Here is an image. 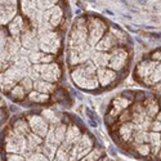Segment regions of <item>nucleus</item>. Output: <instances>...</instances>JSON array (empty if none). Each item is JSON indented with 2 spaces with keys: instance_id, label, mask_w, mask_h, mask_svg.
<instances>
[{
  "instance_id": "obj_46",
  "label": "nucleus",
  "mask_w": 161,
  "mask_h": 161,
  "mask_svg": "<svg viewBox=\"0 0 161 161\" xmlns=\"http://www.w3.org/2000/svg\"><path fill=\"white\" fill-rule=\"evenodd\" d=\"M4 161H26L25 156L18 155V153H5Z\"/></svg>"
},
{
  "instance_id": "obj_19",
  "label": "nucleus",
  "mask_w": 161,
  "mask_h": 161,
  "mask_svg": "<svg viewBox=\"0 0 161 161\" xmlns=\"http://www.w3.org/2000/svg\"><path fill=\"white\" fill-rule=\"evenodd\" d=\"M30 26H31V23H30L22 14H18V16L7 26V29H8V32L12 37H21L22 34H23Z\"/></svg>"
},
{
  "instance_id": "obj_42",
  "label": "nucleus",
  "mask_w": 161,
  "mask_h": 161,
  "mask_svg": "<svg viewBox=\"0 0 161 161\" xmlns=\"http://www.w3.org/2000/svg\"><path fill=\"white\" fill-rule=\"evenodd\" d=\"M34 83H35V81L32 80V79H30L29 76H26V77H25L23 80L19 83V85L25 89V92H26L27 94H30L32 90H34Z\"/></svg>"
},
{
  "instance_id": "obj_6",
  "label": "nucleus",
  "mask_w": 161,
  "mask_h": 161,
  "mask_svg": "<svg viewBox=\"0 0 161 161\" xmlns=\"http://www.w3.org/2000/svg\"><path fill=\"white\" fill-rule=\"evenodd\" d=\"M26 76L27 73L25 71H22L17 66L12 65L8 70L1 72V90H3V93L9 94Z\"/></svg>"
},
{
  "instance_id": "obj_31",
  "label": "nucleus",
  "mask_w": 161,
  "mask_h": 161,
  "mask_svg": "<svg viewBox=\"0 0 161 161\" xmlns=\"http://www.w3.org/2000/svg\"><path fill=\"white\" fill-rule=\"evenodd\" d=\"M52 99V96H48V94H43L39 93L36 90H32L31 93L27 96V101L30 103H35V104H44Z\"/></svg>"
},
{
  "instance_id": "obj_33",
  "label": "nucleus",
  "mask_w": 161,
  "mask_h": 161,
  "mask_svg": "<svg viewBox=\"0 0 161 161\" xmlns=\"http://www.w3.org/2000/svg\"><path fill=\"white\" fill-rule=\"evenodd\" d=\"M144 85L147 86H156L161 83V62L157 65V67L155 68L153 73L148 79H146L144 81H142Z\"/></svg>"
},
{
  "instance_id": "obj_47",
  "label": "nucleus",
  "mask_w": 161,
  "mask_h": 161,
  "mask_svg": "<svg viewBox=\"0 0 161 161\" xmlns=\"http://www.w3.org/2000/svg\"><path fill=\"white\" fill-rule=\"evenodd\" d=\"M151 59H153V61H156V62H161V49H157V50H155V52L151 54Z\"/></svg>"
},
{
  "instance_id": "obj_28",
  "label": "nucleus",
  "mask_w": 161,
  "mask_h": 161,
  "mask_svg": "<svg viewBox=\"0 0 161 161\" xmlns=\"http://www.w3.org/2000/svg\"><path fill=\"white\" fill-rule=\"evenodd\" d=\"M148 144L151 146V156L156 157L158 152L161 151V133L150 132V142Z\"/></svg>"
},
{
  "instance_id": "obj_43",
  "label": "nucleus",
  "mask_w": 161,
  "mask_h": 161,
  "mask_svg": "<svg viewBox=\"0 0 161 161\" xmlns=\"http://www.w3.org/2000/svg\"><path fill=\"white\" fill-rule=\"evenodd\" d=\"M44 140H45V142H47V143H50V144H55V146H58V147H59V143H58L57 138H55V133H54V126H50L49 132H48L47 137L44 138Z\"/></svg>"
},
{
  "instance_id": "obj_32",
  "label": "nucleus",
  "mask_w": 161,
  "mask_h": 161,
  "mask_svg": "<svg viewBox=\"0 0 161 161\" xmlns=\"http://www.w3.org/2000/svg\"><path fill=\"white\" fill-rule=\"evenodd\" d=\"M26 139H27V147H29V150H31L32 152H36L40 146L44 143V138L39 137V135L34 134V133H30L26 137Z\"/></svg>"
},
{
  "instance_id": "obj_50",
  "label": "nucleus",
  "mask_w": 161,
  "mask_h": 161,
  "mask_svg": "<svg viewBox=\"0 0 161 161\" xmlns=\"http://www.w3.org/2000/svg\"><path fill=\"white\" fill-rule=\"evenodd\" d=\"M155 89H156V90H161V83L158 84V85H156V86H155Z\"/></svg>"
},
{
  "instance_id": "obj_29",
  "label": "nucleus",
  "mask_w": 161,
  "mask_h": 161,
  "mask_svg": "<svg viewBox=\"0 0 161 161\" xmlns=\"http://www.w3.org/2000/svg\"><path fill=\"white\" fill-rule=\"evenodd\" d=\"M41 115L43 117H44L45 120L48 121V124L50 125V126H57V125H59L61 122H63L62 121V117L61 116H58L57 114H55L54 111H53L52 108H45V110H43L41 111Z\"/></svg>"
},
{
  "instance_id": "obj_13",
  "label": "nucleus",
  "mask_w": 161,
  "mask_h": 161,
  "mask_svg": "<svg viewBox=\"0 0 161 161\" xmlns=\"http://www.w3.org/2000/svg\"><path fill=\"white\" fill-rule=\"evenodd\" d=\"M41 79L48 83L57 84L62 79V67L58 62L48 63V65H41V71H40Z\"/></svg>"
},
{
  "instance_id": "obj_39",
  "label": "nucleus",
  "mask_w": 161,
  "mask_h": 161,
  "mask_svg": "<svg viewBox=\"0 0 161 161\" xmlns=\"http://www.w3.org/2000/svg\"><path fill=\"white\" fill-rule=\"evenodd\" d=\"M57 4H58V1H54V0H37V1H36L37 9H39L40 13L48 12L49 9L54 8Z\"/></svg>"
},
{
  "instance_id": "obj_23",
  "label": "nucleus",
  "mask_w": 161,
  "mask_h": 161,
  "mask_svg": "<svg viewBox=\"0 0 161 161\" xmlns=\"http://www.w3.org/2000/svg\"><path fill=\"white\" fill-rule=\"evenodd\" d=\"M143 107H144V111L147 114V116L151 117V119H155L158 112L161 111L158 99L153 96H146L144 101H143Z\"/></svg>"
},
{
  "instance_id": "obj_15",
  "label": "nucleus",
  "mask_w": 161,
  "mask_h": 161,
  "mask_svg": "<svg viewBox=\"0 0 161 161\" xmlns=\"http://www.w3.org/2000/svg\"><path fill=\"white\" fill-rule=\"evenodd\" d=\"M158 63L160 62H156V61L151 59V58H146V59L140 61L137 65V67H135V76L138 77V80L142 83L146 79L150 77L153 73L155 68L157 67Z\"/></svg>"
},
{
  "instance_id": "obj_24",
  "label": "nucleus",
  "mask_w": 161,
  "mask_h": 161,
  "mask_svg": "<svg viewBox=\"0 0 161 161\" xmlns=\"http://www.w3.org/2000/svg\"><path fill=\"white\" fill-rule=\"evenodd\" d=\"M29 59L31 65H48L55 62V55L47 54L41 50H35V52H30Z\"/></svg>"
},
{
  "instance_id": "obj_18",
  "label": "nucleus",
  "mask_w": 161,
  "mask_h": 161,
  "mask_svg": "<svg viewBox=\"0 0 161 161\" xmlns=\"http://www.w3.org/2000/svg\"><path fill=\"white\" fill-rule=\"evenodd\" d=\"M97 77H98L101 88H110L116 84L117 79H119V72L111 70L110 67H102L97 71Z\"/></svg>"
},
{
  "instance_id": "obj_44",
  "label": "nucleus",
  "mask_w": 161,
  "mask_h": 161,
  "mask_svg": "<svg viewBox=\"0 0 161 161\" xmlns=\"http://www.w3.org/2000/svg\"><path fill=\"white\" fill-rule=\"evenodd\" d=\"M26 161H50L47 156H44L41 152H32L30 156L26 157Z\"/></svg>"
},
{
  "instance_id": "obj_17",
  "label": "nucleus",
  "mask_w": 161,
  "mask_h": 161,
  "mask_svg": "<svg viewBox=\"0 0 161 161\" xmlns=\"http://www.w3.org/2000/svg\"><path fill=\"white\" fill-rule=\"evenodd\" d=\"M132 104H133V102L130 101V99H128L126 97L119 96V97H116V98L112 99L111 106H110L108 114L107 115L115 117V119H119L120 115H121L124 111L129 110L130 107H132Z\"/></svg>"
},
{
  "instance_id": "obj_45",
  "label": "nucleus",
  "mask_w": 161,
  "mask_h": 161,
  "mask_svg": "<svg viewBox=\"0 0 161 161\" xmlns=\"http://www.w3.org/2000/svg\"><path fill=\"white\" fill-rule=\"evenodd\" d=\"M151 132L161 133V111L157 114V116L152 120V125H151Z\"/></svg>"
},
{
  "instance_id": "obj_1",
  "label": "nucleus",
  "mask_w": 161,
  "mask_h": 161,
  "mask_svg": "<svg viewBox=\"0 0 161 161\" xmlns=\"http://www.w3.org/2000/svg\"><path fill=\"white\" fill-rule=\"evenodd\" d=\"M97 71H98L97 66L92 61H88L84 65L77 66L71 70V79L77 88L83 89V90L94 92L98 88H101L98 77H97Z\"/></svg>"
},
{
  "instance_id": "obj_21",
  "label": "nucleus",
  "mask_w": 161,
  "mask_h": 161,
  "mask_svg": "<svg viewBox=\"0 0 161 161\" xmlns=\"http://www.w3.org/2000/svg\"><path fill=\"white\" fill-rule=\"evenodd\" d=\"M117 47H120L119 43H117L116 37L111 34V32H107L106 35L103 36V39L97 44V47L94 48L98 52H104V53H111L112 50H115Z\"/></svg>"
},
{
  "instance_id": "obj_40",
  "label": "nucleus",
  "mask_w": 161,
  "mask_h": 161,
  "mask_svg": "<svg viewBox=\"0 0 161 161\" xmlns=\"http://www.w3.org/2000/svg\"><path fill=\"white\" fill-rule=\"evenodd\" d=\"M40 71H41V65H32L31 67L27 70V76L30 79H32L34 81H37L41 79V75H40Z\"/></svg>"
},
{
  "instance_id": "obj_4",
  "label": "nucleus",
  "mask_w": 161,
  "mask_h": 161,
  "mask_svg": "<svg viewBox=\"0 0 161 161\" xmlns=\"http://www.w3.org/2000/svg\"><path fill=\"white\" fill-rule=\"evenodd\" d=\"M89 32H88V21L85 16H80L72 23L67 39V48L83 47L88 44Z\"/></svg>"
},
{
  "instance_id": "obj_41",
  "label": "nucleus",
  "mask_w": 161,
  "mask_h": 161,
  "mask_svg": "<svg viewBox=\"0 0 161 161\" xmlns=\"http://www.w3.org/2000/svg\"><path fill=\"white\" fill-rule=\"evenodd\" d=\"M134 150H135V155H138V156H142V157L151 156V146L148 143L134 146Z\"/></svg>"
},
{
  "instance_id": "obj_36",
  "label": "nucleus",
  "mask_w": 161,
  "mask_h": 161,
  "mask_svg": "<svg viewBox=\"0 0 161 161\" xmlns=\"http://www.w3.org/2000/svg\"><path fill=\"white\" fill-rule=\"evenodd\" d=\"M27 96H29V94L25 92V89L22 88L19 84L13 89V90L11 92V93H9V97H11L13 101H16V102H22V101H25V99H27Z\"/></svg>"
},
{
  "instance_id": "obj_26",
  "label": "nucleus",
  "mask_w": 161,
  "mask_h": 161,
  "mask_svg": "<svg viewBox=\"0 0 161 161\" xmlns=\"http://www.w3.org/2000/svg\"><path fill=\"white\" fill-rule=\"evenodd\" d=\"M110 58H111V54H110V53L98 52V50L93 49L90 61L97 66V68H102V67H108Z\"/></svg>"
},
{
  "instance_id": "obj_3",
  "label": "nucleus",
  "mask_w": 161,
  "mask_h": 161,
  "mask_svg": "<svg viewBox=\"0 0 161 161\" xmlns=\"http://www.w3.org/2000/svg\"><path fill=\"white\" fill-rule=\"evenodd\" d=\"M3 150L5 153H18V155H22L25 156V158L32 153V151L29 150V147H27L26 137L14 133L11 126L4 133Z\"/></svg>"
},
{
  "instance_id": "obj_16",
  "label": "nucleus",
  "mask_w": 161,
  "mask_h": 161,
  "mask_svg": "<svg viewBox=\"0 0 161 161\" xmlns=\"http://www.w3.org/2000/svg\"><path fill=\"white\" fill-rule=\"evenodd\" d=\"M83 134H84V133L81 132L80 128H79L76 124H72V122H71V124L68 125V128H67V133H66L65 142H63L59 147L65 148L66 151H68V152H70V151L72 150L73 146H75L76 143L81 139Z\"/></svg>"
},
{
  "instance_id": "obj_38",
  "label": "nucleus",
  "mask_w": 161,
  "mask_h": 161,
  "mask_svg": "<svg viewBox=\"0 0 161 161\" xmlns=\"http://www.w3.org/2000/svg\"><path fill=\"white\" fill-rule=\"evenodd\" d=\"M67 128H68V125L65 124V122H61L59 125L54 126L55 138H57V140H58V143H59V146L62 144V143L65 142V139H66V133H67Z\"/></svg>"
},
{
  "instance_id": "obj_11",
  "label": "nucleus",
  "mask_w": 161,
  "mask_h": 161,
  "mask_svg": "<svg viewBox=\"0 0 161 161\" xmlns=\"http://www.w3.org/2000/svg\"><path fill=\"white\" fill-rule=\"evenodd\" d=\"M19 12V1H9V0H4L0 4V22H1V27H7L17 16Z\"/></svg>"
},
{
  "instance_id": "obj_14",
  "label": "nucleus",
  "mask_w": 161,
  "mask_h": 161,
  "mask_svg": "<svg viewBox=\"0 0 161 161\" xmlns=\"http://www.w3.org/2000/svg\"><path fill=\"white\" fill-rule=\"evenodd\" d=\"M22 48L27 49L29 52H35L39 50V35H37V29L30 26L21 36Z\"/></svg>"
},
{
  "instance_id": "obj_2",
  "label": "nucleus",
  "mask_w": 161,
  "mask_h": 161,
  "mask_svg": "<svg viewBox=\"0 0 161 161\" xmlns=\"http://www.w3.org/2000/svg\"><path fill=\"white\" fill-rule=\"evenodd\" d=\"M39 35V50L47 54L57 55L62 49V35L57 30H49L40 23L37 29Z\"/></svg>"
},
{
  "instance_id": "obj_5",
  "label": "nucleus",
  "mask_w": 161,
  "mask_h": 161,
  "mask_svg": "<svg viewBox=\"0 0 161 161\" xmlns=\"http://www.w3.org/2000/svg\"><path fill=\"white\" fill-rule=\"evenodd\" d=\"M86 21H88V32H89L88 44L92 49H94L97 47V44L103 39L104 35L108 32L110 25L107 22H104L98 16H88Z\"/></svg>"
},
{
  "instance_id": "obj_25",
  "label": "nucleus",
  "mask_w": 161,
  "mask_h": 161,
  "mask_svg": "<svg viewBox=\"0 0 161 161\" xmlns=\"http://www.w3.org/2000/svg\"><path fill=\"white\" fill-rule=\"evenodd\" d=\"M11 128L14 133H17L19 135H23V137H27L31 133V129H30L29 121H27L26 117H17V119H14Z\"/></svg>"
},
{
  "instance_id": "obj_34",
  "label": "nucleus",
  "mask_w": 161,
  "mask_h": 161,
  "mask_svg": "<svg viewBox=\"0 0 161 161\" xmlns=\"http://www.w3.org/2000/svg\"><path fill=\"white\" fill-rule=\"evenodd\" d=\"M108 31L111 32L115 37H116V40H117V43H119L120 47H125V45H126L128 35L125 34L121 29H119L117 26H112V25H110V30H108Z\"/></svg>"
},
{
  "instance_id": "obj_30",
  "label": "nucleus",
  "mask_w": 161,
  "mask_h": 161,
  "mask_svg": "<svg viewBox=\"0 0 161 161\" xmlns=\"http://www.w3.org/2000/svg\"><path fill=\"white\" fill-rule=\"evenodd\" d=\"M58 148H59L58 146H55V144H50V143H47V142L44 140V143H43V144L39 147L37 152H41L43 155L47 156V157L49 158L50 161H54Z\"/></svg>"
},
{
  "instance_id": "obj_27",
  "label": "nucleus",
  "mask_w": 161,
  "mask_h": 161,
  "mask_svg": "<svg viewBox=\"0 0 161 161\" xmlns=\"http://www.w3.org/2000/svg\"><path fill=\"white\" fill-rule=\"evenodd\" d=\"M57 89L58 88L55 84L48 83V81L43 80V79H40V80L34 83V90L39 92V93H43V94H48V96H53Z\"/></svg>"
},
{
  "instance_id": "obj_22",
  "label": "nucleus",
  "mask_w": 161,
  "mask_h": 161,
  "mask_svg": "<svg viewBox=\"0 0 161 161\" xmlns=\"http://www.w3.org/2000/svg\"><path fill=\"white\" fill-rule=\"evenodd\" d=\"M130 114H132V122L134 125H137L138 128L146 121L147 119V114L144 111V107H143V103L140 102H134L130 107Z\"/></svg>"
},
{
  "instance_id": "obj_48",
  "label": "nucleus",
  "mask_w": 161,
  "mask_h": 161,
  "mask_svg": "<svg viewBox=\"0 0 161 161\" xmlns=\"http://www.w3.org/2000/svg\"><path fill=\"white\" fill-rule=\"evenodd\" d=\"M156 160H157V161H161V151L158 152V155L156 156Z\"/></svg>"
},
{
  "instance_id": "obj_8",
  "label": "nucleus",
  "mask_w": 161,
  "mask_h": 161,
  "mask_svg": "<svg viewBox=\"0 0 161 161\" xmlns=\"http://www.w3.org/2000/svg\"><path fill=\"white\" fill-rule=\"evenodd\" d=\"M94 148V139L92 135L84 133L81 139L76 143L72 147V150L70 151L68 155V161H80L81 158H84L88 153H90Z\"/></svg>"
},
{
  "instance_id": "obj_49",
  "label": "nucleus",
  "mask_w": 161,
  "mask_h": 161,
  "mask_svg": "<svg viewBox=\"0 0 161 161\" xmlns=\"http://www.w3.org/2000/svg\"><path fill=\"white\" fill-rule=\"evenodd\" d=\"M99 161H110V158L107 157V156H103V157H102V158H101V160H99Z\"/></svg>"
},
{
  "instance_id": "obj_9",
  "label": "nucleus",
  "mask_w": 161,
  "mask_h": 161,
  "mask_svg": "<svg viewBox=\"0 0 161 161\" xmlns=\"http://www.w3.org/2000/svg\"><path fill=\"white\" fill-rule=\"evenodd\" d=\"M63 18H65L63 8L61 4H57L54 8H52L48 12L43 13L41 25H44L49 30H57V29H59L61 23H63Z\"/></svg>"
},
{
  "instance_id": "obj_10",
  "label": "nucleus",
  "mask_w": 161,
  "mask_h": 161,
  "mask_svg": "<svg viewBox=\"0 0 161 161\" xmlns=\"http://www.w3.org/2000/svg\"><path fill=\"white\" fill-rule=\"evenodd\" d=\"M111 58H110V65L108 67L111 70L116 71V72H121L125 70V67L128 66L129 62V52L125 47H117L115 50H112Z\"/></svg>"
},
{
  "instance_id": "obj_20",
  "label": "nucleus",
  "mask_w": 161,
  "mask_h": 161,
  "mask_svg": "<svg viewBox=\"0 0 161 161\" xmlns=\"http://www.w3.org/2000/svg\"><path fill=\"white\" fill-rule=\"evenodd\" d=\"M138 126L134 125L132 121L125 122V124H120L119 128H117V135L121 139V142L124 143H130L133 142V138H134V134L137 132Z\"/></svg>"
},
{
  "instance_id": "obj_7",
  "label": "nucleus",
  "mask_w": 161,
  "mask_h": 161,
  "mask_svg": "<svg viewBox=\"0 0 161 161\" xmlns=\"http://www.w3.org/2000/svg\"><path fill=\"white\" fill-rule=\"evenodd\" d=\"M92 52L93 49L89 47V44L76 48H67V65L71 67V70L84 65L85 62L90 61Z\"/></svg>"
},
{
  "instance_id": "obj_37",
  "label": "nucleus",
  "mask_w": 161,
  "mask_h": 161,
  "mask_svg": "<svg viewBox=\"0 0 161 161\" xmlns=\"http://www.w3.org/2000/svg\"><path fill=\"white\" fill-rule=\"evenodd\" d=\"M104 156V150L102 147H94L93 151L90 153L85 156L84 158H81L80 161H99Z\"/></svg>"
},
{
  "instance_id": "obj_35",
  "label": "nucleus",
  "mask_w": 161,
  "mask_h": 161,
  "mask_svg": "<svg viewBox=\"0 0 161 161\" xmlns=\"http://www.w3.org/2000/svg\"><path fill=\"white\" fill-rule=\"evenodd\" d=\"M150 142V132H146L142 129H137L133 138V144L138 146V144H144V143Z\"/></svg>"
},
{
  "instance_id": "obj_12",
  "label": "nucleus",
  "mask_w": 161,
  "mask_h": 161,
  "mask_svg": "<svg viewBox=\"0 0 161 161\" xmlns=\"http://www.w3.org/2000/svg\"><path fill=\"white\" fill-rule=\"evenodd\" d=\"M27 121H29L30 129H31V133L39 135L41 138H45L50 129V125L48 124V121L41 116V115L37 114H30L26 116Z\"/></svg>"
}]
</instances>
